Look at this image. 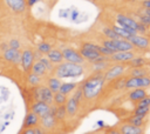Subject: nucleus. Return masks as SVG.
I'll return each mask as SVG.
<instances>
[{
  "mask_svg": "<svg viewBox=\"0 0 150 134\" xmlns=\"http://www.w3.org/2000/svg\"><path fill=\"white\" fill-rule=\"evenodd\" d=\"M39 1H41V0H26V4H27V6H34Z\"/></svg>",
  "mask_w": 150,
  "mask_h": 134,
  "instance_id": "nucleus-44",
  "label": "nucleus"
},
{
  "mask_svg": "<svg viewBox=\"0 0 150 134\" xmlns=\"http://www.w3.org/2000/svg\"><path fill=\"white\" fill-rule=\"evenodd\" d=\"M116 22L120 27H129V28L135 29V31H136V27L138 24L136 20H134L132 18L124 15V14H117L116 15Z\"/></svg>",
  "mask_w": 150,
  "mask_h": 134,
  "instance_id": "nucleus-13",
  "label": "nucleus"
},
{
  "mask_svg": "<svg viewBox=\"0 0 150 134\" xmlns=\"http://www.w3.org/2000/svg\"><path fill=\"white\" fill-rule=\"evenodd\" d=\"M117 129L120 130L121 134H143V128L132 126L128 122L120 125V127Z\"/></svg>",
  "mask_w": 150,
  "mask_h": 134,
  "instance_id": "nucleus-17",
  "label": "nucleus"
},
{
  "mask_svg": "<svg viewBox=\"0 0 150 134\" xmlns=\"http://www.w3.org/2000/svg\"><path fill=\"white\" fill-rule=\"evenodd\" d=\"M73 98H74L79 103L81 102V100L83 99V94H82L81 87H80V88H75V92H74V94H73Z\"/></svg>",
  "mask_w": 150,
  "mask_h": 134,
  "instance_id": "nucleus-38",
  "label": "nucleus"
},
{
  "mask_svg": "<svg viewBox=\"0 0 150 134\" xmlns=\"http://www.w3.org/2000/svg\"><path fill=\"white\" fill-rule=\"evenodd\" d=\"M138 16H139V22L141 24L145 25L146 27L150 26V16H148V15H141V14Z\"/></svg>",
  "mask_w": 150,
  "mask_h": 134,
  "instance_id": "nucleus-41",
  "label": "nucleus"
},
{
  "mask_svg": "<svg viewBox=\"0 0 150 134\" xmlns=\"http://www.w3.org/2000/svg\"><path fill=\"white\" fill-rule=\"evenodd\" d=\"M98 53H100L101 55H103V56H107V58H110V56L114 54V53H112L110 49H108L107 47H104V46H102V45H100Z\"/></svg>",
  "mask_w": 150,
  "mask_h": 134,
  "instance_id": "nucleus-36",
  "label": "nucleus"
},
{
  "mask_svg": "<svg viewBox=\"0 0 150 134\" xmlns=\"http://www.w3.org/2000/svg\"><path fill=\"white\" fill-rule=\"evenodd\" d=\"M20 42H19V40H16V39H12L9 42H8V47L9 48H14V49H20Z\"/></svg>",
  "mask_w": 150,
  "mask_h": 134,
  "instance_id": "nucleus-40",
  "label": "nucleus"
},
{
  "mask_svg": "<svg viewBox=\"0 0 150 134\" xmlns=\"http://www.w3.org/2000/svg\"><path fill=\"white\" fill-rule=\"evenodd\" d=\"M104 81H105V79H104V75L102 73H97V74L88 78L81 86L83 99L93 100V99L97 98L103 89Z\"/></svg>",
  "mask_w": 150,
  "mask_h": 134,
  "instance_id": "nucleus-1",
  "label": "nucleus"
},
{
  "mask_svg": "<svg viewBox=\"0 0 150 134\" xmlns=\"http://www.w3.org/2000/svg\"><path fill=\"white\" fill-rule=\"evenodd\" d=\"M146 31H148V27H146L145 25H143V24H141V22L137 24V27H136V33H137V34H138V33L144 34V33H146Z\"/></svg>",
  "mask_w": 150,
  "mask_h": 134,
  "instance_id": "nucleus-39",
  "label": "nucleus"
},
{
  "mask_svg": "<svg viewBox=\"0 0 150 134\" xmlns=\"http://www.w3.org/2000/svg\"><path fill=\"white\" fill-rule=\"evenodd\" d=\"M39 123H40V118H39L36 114H34L33 112H29V113L26 115L23 127H25V128H34V127H36Z\"/></svg>",
  "mask_w": 150,
  "mask_h": 134,
  "instance_id": "nucleus-19",
  "label": "nucleus"
},
{
  "mask_svg": "<svg viewBox=\"0 0 150 134\" xmlns=\"http://www.w3.org/2000/svg\"><path fill=\"white\" fill-rule=\"evenodd\" d=\"M81 48H84V49H91V51H97L98 52V48H100V45L97 43H94V42H84Z\"/></svg>",
  "mask_w": 150,
  "mask_h": 134,
  "instance_id": "nucleus-35",
  "label": "nucleus"
},
{
  "mask_svg": "<svg viewBox=\"0 0 150 134\" xmlns=\"http://www.w3.org/2000/svg\"><path fill=\"white\" fill-rule=\"evenodd\" d=\"M136 107H150V96H145L142 100L137 101V106Z\"/></svg>",
  "mask_w": 150,
  "mask_h": 134,
  "instance_id": "nucleus-37",
  "label": "nucleus"
},
{
  "mask_svg": "<svg viewBox=\"0 0 150 134\" xmlns=\"http://www.w3.org/2000/svg\"><path fill=\"white\" fill-rule=\"evenodd\" d=\"M50 110H52V106L42 101H34V103L30 107V112L36 114L39 118L47 115L48 113H50Z\"/></svg>",
  "mask_w": 150,
  "mask_h": 134,
  "instance_id": "nucleus-9",
  "label": "nucleus"
},
{
  "mask_svg": "<svg viewBox=\"0 0 150 134\" xmlns=\"http://www.w3.org/2000/svg\"><path fill=\"white\" fill-rule=\"evenodd\" d=\"M76 87H77V83L76 82H62L59 92L62 93V94H64V95H68L71 92H74Z\"/></svg>",
  "mask_w": 150,
  "mask_h": 134,
  "instance_id": "nucleus-25",
  "label": "nucleus"
},
{
  "mask_svg": "<svg viewBox=\"0 0 150 134\" xmlns=\"http://www.w3.org/2000/svg\"><path fill=\"white\" fill-rule=\"evenodd\" d=\"M128 41L134 46V48H138V49H148L150 47V40L141 34H135L128 38Z\"/></svg>",
  "mask_w": 150,
  "mask_h": 134,
  "instance_id": "nucleus-7",
  "label": "nucleus"
},
{
  "mask_svg": "<svg viewBox=\"0 0 150 134\" xmlns=\"http://www.w3.org/2000/svg\"><path fill=\"white\" fill-rule=\"evenodd\" d=\"M102 46L107 47L110 49L112 53L116 52H128V51H134V46L127 40V39H115V40H102Z\"/></svg>",
  "mask_w": 150,
  "mask_h": 134,
  "instance_id": "nucleus-3",
  "label": "nucleus"
},
{
  "mask_svg": "<svg viewBox=\"0 0 150 134\" xmlns=\"http://www.w3.org/2000/svg\"><path fill=\"white\" fill-rule=\"evenodd\" d=\"M97 125H98L100 127H103V126H104V122H103V121H97Z\"/></svg>",
  "mask_w": 150,
  "mask_h": 134,
  "instance_id": "nucleus-49",
  "label": "nucleus"
},
{
  "mask_svg": "<svg viewBox=\"0 0 150 134\" xmlns=\"http://www.w3.org/2000/svg\"><path fill=\"white\" fill-rule=\"evenodd\" d=\"M34 134H46L45 129H42L41 127H34Z\"/></svg>",
  "mask_w": 150,
  "mask_h": 134,
  "instance_id": "nucleus-42",
  "label": "nucleus"
},
{
  "mask_svg": "<svg viewBox=\"0 0 150 134\" xmlns=\"http://www.w3.org/2000/svg\"><path fill=\"white\" fill-rule=\"evenodd\" d=\"M39 60H40V61L43 63V66L46 67L47 72H53V71H54V65H53V63H52V62L48 60V58H47V56H43V55H42V56H41Z\"/></svg>",
  "mask_w": 150,
  "mask_h": 134,
  "instance_id": "nucleus-33",
  "label": "nucleus"
},
{
  "mask_svg": "<svg viewBox=\"0 0 150 134\" xmlns=\"http://www.w3.org/2000/svg\"><path fill=\"white\" fill-rule=\"evenodd\" d=\"M105 134H121L118 129H108L105 132Z\"/></svg>",
  "mask_w": 150,
  "mask_h": 134,
  "instance_id": "nucleus-46",
  "label": "nucleus"
},
{
  "mask_svg": "<svg viewBox=\"0 0 150 134\" xmlns=\"http://www.w3.org/2000/svg\"><path fill=\"white\" fill-rule=\"evenodd\" d=\"M54 74L59 79H67V78H79L83 75L84 68L82 65L71 63V62H61L54 67Z\"/></svg>",
  "mask_w": 150,
  "mask_h": 134,
  "instance_id": "nucleus-2",
  "label": "nucleus"
},
{
  "mask_svg": "<svg viewBox=\"0 0 150 134\" xmlns=\"http://www.w3.org/2000/svg\"><path fill=\"white\" fill-rule=\"evenodd\" d=\"M52 113L54 114L56 120H63V119H66V115H67L64 106H54V107H52Z\"/></svg>",
  "mask_w": 150,
  "mask_h": 134,
  "instance_id": "nucleus-26",
  "label": "nucleus"
},
{
  "mask_svg": "<svg viewBox=\"0 0 150 134\" xmlns=\"http://www.w3.org/2000/svg\"><path fill=\"white\" fill-rule=\"evenodd\" d=\"M150 86L149 76H129L125 80L127 89H136V88H146Z\"/></svg>",
  "mask_w": 150,
  "mask_h": 134,
  "instance_id": "nucleus-5",
  "label": "nucleus"
},
{
  "mask_svg": "<svg viewBox=\"0 0 150 134\" xmlns=\"http://www.w3.org/2000/svg\"><path fill=\"white\" fill-rule=\"evenodd\" d=\"M141 1H146V0H141Z\"/></svg>",
  "mask_w": 150,
  "mask_h": 134,
  "instance_id": "nucleus-50",
  "label": "nucleus"
},
{
  "mask_svg": "<svg viewBox=\"0 0 150 134\" xmlns=\"http://www.w3.org/2000/svg\"><path fill=\"white\" fill-rule=\"evenodd\" d=\"M142 6H143V8H150V0L142 1Z\"/></svg>",
  "mask_w": 150,
  "mask_h": 134,
  "instance_id": "nucleus-47",
  "label": "nucleus"
},
{
  "mask_svg": "<svg viewBox=\"0 0 150 134\" xmlns=\"http://www.w3.org/2000/svg\"><path fill=\"white\" fill-rule=\"evenodd\" d=\"M4 2L15 13H22L27 7L26 0H4Z\"/></svg>",
  "mask_w": 150,
  "mask_h": 134,
  "instance_id": "nucleus-15",
  "label": "nucleus"
},
{
  "mask_svg": "<svg viewBox=\"0 0 150 134\" xmlns=\"http://www.w3.org/2000/svg\"><path fill=\"white\" fill-rule=\"evenodd\" d=\"M128 66L130 68H138V67H145L146 65H149V60L145 58H141V56H135L132 60H130L129 62H127Z\"/></svg>",
  "mask_w": 150,
  "mask_h": 134,
  "instance_id": "nucleus-23",
  "label": "nucleus"
},
{
  "mask_svg": "<svg viewBox=\"0 0 150 134\" xmlns=\"http://www.w3.org/2000/svg\"><path fill=\"white\" fill-rule=\"evenodd\" d=\"M33 98L35 101H42L52 106L54 93L47 87V86H36L33 87Z\"/></svg>",
  "mask_w": 150,
  "mask_h": 134,
  "instance_id": "nucleus-4",
  "label": "nucleus"
},
{
  "mask_svg": "<svg viewBox=\"0 0 150 134\" xmlns=\"http://www.w3.org/2000/svg\"><path fill=\"white\" fill-rule=\"evenodd\" d=\"M2 56L6 61L11 62V63H14V65H18L20 63L21 61V52L19 49H14V48H7L2 52Z\"/></svg>",
  "mask_w": 150,
  "mask_h": 134,
  "instance_id": "nucleus-11",
  "label": "nucleus"
},
{
  "mask_svg": "<svg viewBox=\"0 0 150 134\" xmlns=\"http://www.w3.org/2000/svg\"><path fill=\"white\" fill-rule=\"evenodd\" d=\"M139 14L141 15H148V16H150V8H143V11H141Z\"/></svg>",
  "mask_w": 150,
  "mask_h": 134,
  "instance_id": "nucleus-43",
  "label": "nucleus"
},
{
  "mask_svg": "<svg viewBox=\"0 0 150 134\" xmlns=\"http://www.w3.org/2000/svg\"><path fill=\"white\" fill-rule=\"evenodd\" d=\"M111 28L114 29V32H115V33L118 35V38H121V39H127V40H128V38H129V36H131V34H130V33H128L124 28L120 27L118 25H115V26H112Z\"/></svg>",
  "mask_w": 150,
  "mask_h": 134,
  "instance_id": "nucleus-29",
  "label": "nucleus"
},
{
  "mask_svg": "<svg viewBox=\"0 0 150 134\" xmlns=\"http://www.w3.org/2000/svg\"><path fill=\"white\" fill-rule=\"evenodd\" d=\"M61 52H62L63 60H66L67 62L77 63V65H83L84 59L81 56V54H80L79 51H76V49H74V48H70V47H67V48L62 49Z\"/></svg>",
  "mask_w": 150,
  "mask_h": 134,
  "instance_id": "nucleus-6",
  "label": "nucleus"
},
{
  "mask_svg": "<svg viewBox=\"0 0 150 134\" xmlns=\"http://www.w3.org/2000/svg\"><path fill=\"white\" fill-rule=\"evenodd\" d=\"M146 95H148V94H146L145 88H136V89H132V91L129 93L128 98H129V100L137 102V101L142 100L143 98H145Z\"/></svg>",
  "mask_w": 150,
  "mask_h": 134,
  "instance_id": "nucleus-21",
  "label": "nucleus"
},
{
  "mask_svg": "<svg viewBox=\"0 0 150 134\" xmlns=\"http://www.w3.org/2000/svg\"><path fill=\"white\" fill-rule=\"evenodd\" d=\"M41 76L36 75V74H33V73H29L28 76H27V82L29 86L32 87H36V86H40L41 85Z\"/></svg>",
  "mask_w": 150,
  "mask_h": 134,
  "instance_id": "nucleus-28",
  "label": "nucleus"
},
{
  "mask_svg": "<svg viewBox=\"0 0 150 134\" xmlns=\"http://www.w3.org/2000/svg\"><path fill=\"white\" fill-rule=\"evenodd\" d=\"M34 54H33V51L30 49H25L23 52H21V61H20V65L22 67V69L25 72H29L33 63H34Z\"/></svg>",
  "mask_w": 150,
  "mask_h": 134,
  "instance_id": "nucleus-8",
  "label": "nucleus"
},
{
  "mask_svg": "<svg viewBox=\"0 0 150 134\" xmlns=\"http://www.w3.org/2000/svg\"><path fill=\"white\" fill-rule=\"evenodd\" d=\"M150 112V107H136L134 114L135 115H142V116H146Z\"/></svg>",
  "mask_w": 150,
  "mask_h": 134,
  "instance_id": "nucleus-34",
  "label": "nucleus"
},
{
  "mask_svg": "<svg viewBox=\"0 0 150 134\" xmlns=\"http://www.w3.org/2000/svg\"><path fill=\"white\" fill-rule=\"evenodd\" d=\"M61 83H62L61 79H59V78H56V76H52V78H49V79L47 80V87H48L53 93L59 92V89H60V87H61Z\"/></svg>",
  "mask_w": 150,
  "mask_h": 134,
  "instance_id": "nucleus-24",
  "label": "nucleus"
},
{
  "mask_svg": "<svg viewBox=\"0 0 150 134\" xmlns=\"http://www.w3.org/2000/svg\"><path fill=\"white\" fill-rule=\"evenodd\" d=\"M52 49V45L48 43V42H40L38 45V51L43 55V54H47L49 51Z\"/></svg>",
  "mask_w": 150,
  "mask_h": 134,
  "instance_id": "nucleus-32",
  "label": "nucleus"
},
{
  "mask_svg": "<svg viewBox=\"0 0 150 134\" xmlns=\"http://www.w3.org/2000/svg\"><path fill=\"white\" fill-rule=\"evenodd\" d=\"M127 122L132 125V126H136V127H141L143 128V126L145 125L146 122V116H142V115H131L127 119Z\"/></svg>",
  "mask_w": 150,
  "mask_h": 134,
  "instance_id": "nucleus-22",
  "label": "nucleus"
},
{
  "mask_svg": "<svg viewBox=\"0 0 150 134\" xmlns=\"http://www.w3.org/2000/svg\"><path fill=\"white\" fill-rule=\"evenodd\" d=\"M46 56L48 58V60L53 63V65H59L61 62H63V56H62V52L57 48H52Z\"/></svg>",
  "mask_w": 150,
  "mask_h": 134,
  "instance_id": "nucleus-18",
  "label": "nucleus"
},
{
  "mask_svg": "<svg viewBox=\"0 0 150 134\" xmlns=\"http://www.w3.org/2000/svg\"><path fill=\"white\" fill-rule=\"evenodd\" d=\"M77 14H79V12H77V11H74V12H73V16H71V19L75 20V19L77 18Z\"/></svg>",
  "mask_w": 150,
  "mask_h": 134,
  "instance_id": "nucleus-48",
  "label": "nucleus"
},
{
  "mask_svg": "<svg viewBox=\"0 0 150 134\" xmlns=\"http://www.w3.org/2000/svg\"><path fill=\"white\" fill-rule=\"evenodd\" d=\"M56 119H55V116H54V114L52 113V110H50V113H48L47 115H45V116H42V118H40V123H41V128L42 129H45V130H50V129H53L55 126H56Z\"/></svg>",
  "mask_w": 150,
  "mask_h": 134,
  "instance_id": "nucleus-14",
  "label": "nucleus"
},
{
  "mask_svg": "<svg viewBox=\"0 0 150 134\" xmlns=\"http://www.w3.org/2000/svg\"><path fill=\"white\" fill-rule=\"evenodd\" d=\"M130 76H148V69L144 67L138 68H130Z\"/></svg>",
  "mask_w": 150,
  "mask_h": 134,
  "instance_id": "nucleus-30",
  "label": "nucleus"
},
{
  "mask_svg": "<svg viewBox=\"0 0 150 134\" xmlns=\"http://www.w3.org/2000/svg\"><path fill=\"white\" fill-rule=\"evenodd\" d=\"M135 56H136V53H135L134 51L116 52V53H114V54L109 58V60H111V61H114V62H124V63H127V62H129L130 60H132Z\"/></svg>",
  "mask_w": 150,
  "mask_h": 134,
  "instance_id": "nucleus-12",
  "label": "nucleus"
},
{
  "mask_svg": "<svg viewBox=\"0 0 150 134\" xmlns=\"http://www.w3.org/2000/svg\"><path fill=\"white\" fill-rule=\"evenodd\" d=\"M67 95L60 93V92H56L54 93V98H53V103L55 106H64V103L67 102Z\"/></svg>",
  "mask_w": 150,
  "mask_h": 134,
  "instance_id": "nucleus-27",
  "label": "nucleus"
},
{
  "mask_svg": "<svg viewBox=\"0 0 150 134\" xmlns=\"http://www.w3.org/2000/svg\"><path fill=\"white\" fill-rule=\"evenodd\" d=\"M22 134H34V128H25Z\"/></svg>",
  "mask_w": 150,
  "mask_h": 134,
  "instance_id": "nucleus-45",
  "label": "nucleus"
},
{
  "mask_svg": "<svg viewBox=\"0 0 150 134\" xmlns=\"http://www.w3.org/2000/svg\"><path fill=\"white\" fill-rule=\"evenodd\" d=\"M79 106H80V103H79L73 96L68 98V99H67V102L64 103V108H66L67 115H69V116L76 115V113L79 112Z\"/></svg>",
  "mask_w": 150,
  "mask_h": 134,
  "instance_id": "nucleus-16",
  "label": "nucleus"
},
{
  "mask_svg": "<svg viewBox=\"0 0 150 134\" xmlns=\"http://www.w3.org/2000/svg\"><path fill=\"white\" fill-rule=\"evenodd\" d=\"M102 33H103V34H104V36H105L107 39H109V40L120 39V38H118V35L114 32V29H112L111 27H104V28L102 29Z\"/></svg>",
  "mask_w": 150,
  "mask_h": 134,
  "instance_id": "nucleus-31",
  "label": "nucleus"
},
{
  "mask_svg": "<svg viewBox=\"0 0 150 134\" xmlns=\"http://www.w3.org/2000/svg\"><path fill=\"white\" fill-rule=\"evenodd\" d=\"M124 72H125V67L123 65H114V66L109 67L108 69H105V73L103 75H104L105 81H110V80H114V79L121 76Z\"/></svg>",
  "mask_w": 150,
  "mask_h": 134,
  "instance_id": "nucleus-10",
  "label": "nucleus"
},
{
  "mask_svg": "<svg viewBox=\"0 0 150 134\" xmlns=\"http://www.w3.org/2000/svg\"><path fill=\"white\" fill-rule=\"evenodd\" d=\"M30 73H33V74H36V75H39V76H45L48 72H47V69H46V67L43 66V63L40 61V60H36V61H34V63H33V66H32V68H30V71H29Z\"/></svg>",
  "mask_w": 150,
  "mask_h": 134,
  "instance_id": "nucleus-20",
  "label": "nucleus"
}]
</instances>
